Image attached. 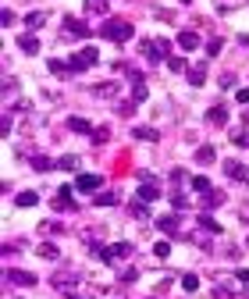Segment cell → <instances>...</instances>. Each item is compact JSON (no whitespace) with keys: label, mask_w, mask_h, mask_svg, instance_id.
I'll return each mask as SVG.
<instances>
[{"label":"cell","mask_w":249,"mask_h":299,"mask_svg":"<svg viewBox=\"0 0 249 299\" xmlns=\"http://www.w3.org/2000/svg\"><path fill=\"white\" fill-rule=\"evenodd\" d=\"M100 36H103V39H114V43H128V39L135 36V29H132V22H121V18H107V22L100 25Z\"/></svg>","instance_id":"1"},{"label":"cell","mask_w":249,"mask_h":299,"mask_svg":"<svg viewBox=\"0 0 249 299\" xmlns=\"http://www.w3.org/2000/svg\"><path fill=\"white\" fill-rule=\"evenodd\" d=\"M96 61H100V50H96V47H82L79 54H72L68 68H72V72H85V68H93Z\"/></svg>","instance_id":"2"},{"label":"cell","mask_w":249,"mask_h":299,"mask_svg":"<svg viewBox=\"0 0 249 299\" xmlns=\"http://www.w3.org/2000/svg\"><path fill=\"white\" fill-rule=\"evenodd\" d=\"M100 185H103L100 175H79V178H75V189H79V193H93V189H100Z\"/></svg>","instance_id":"3"},{"label":"cell","mask_w":249,"mask_h":299,"mask_svg":"<svg viewBox=\"0 0 249 299\" xmlns=\"http://www.w3.org/2000/svg\"><path fill=\"white\" fill-rule=\"evenodd\" d=\"M207 121H210V125H228V107H224V103H214V107L207 111Z\"/></svg>","instance_id":"4"},{"label":"cell","mask_w":249,"mask_h":299,"mask_svg":"<svg viewBox=\"0 0 249 299\" xmlns=\"http://www.w3.org/2000/svg\"><path fill=\"white\" fill-rule=\"evenodd\" d=\"M178 47H182V50H196V47H199V32H192V29L178 32Z\"/></svg>","instance_id":"5"},{"label":"cell","mask_w":249,"mask_h":299,"mask_svg":"<svg viewBox=\"0 0 249 299\" xmlns=\"http://www.w3.org/2000/svg\"><path fill=\"white\" fill-rule=\"evenodd\" d=\"M93 96H100V100H114V96H118V82H100V86H93Z\"/></svg>","instance_id":"6"},{"label":"cell","mask_w":249,"mask_h":299,"mask_svg":"<svg viewBox=\"0 0 249 299\" xmlns=\"http://www.w3.org/2000/svg\"><path fill=\"white\" fill-rule=\"evenodd\" d=\"M224 175L235 178V182H246V164H239V160H224Z\"/></svg>","instance_id":"7"},{"label":"cell","mask_w":249,"mask_h":299,"mask_svg":"<svg viewBox=\"0 0 249 299\" xmlns=\"http://www.w3.org/2000/svg\"><path fill=\"white\" fill-rule=\"evenodd\" d=\"M139 200H143V203H153V200H161V189H157V182H143V185H139Z\"/></svg>","instance_id":"8"},{"label":"cell","mask_w":249,"mask_h":299,"mask_svg":"<svg viewBox=\"0 0 249 299\" xmlns=\"http://www.w3.org/2000/svg\"><path fill=\"white\" fill-rule=\"evenodd\" d=\"M54 285H57L61 292H68V296H75V285H79V278H75V274H57V278H54Z\"/></svg>","instance_id":"9"},{"label":"cell","mask_w":249,"mask_h":299,"mask_svg":"<svg viewBox=\"0 0 249 299\" xmlns=\"http://www.w3.org/2000/svg\"><path fill=\"white\" fill-rule=\"evenodd\" d=\"M64 32L68 36H89V25L79 22V18H64Z\"/></svg>","instance_id":"10"},{"label":"cell","mask_w":249,"mask_h":299,"mask_svg":"<svg viewBox=\"0 0 249 299\" xmlns=\"http://www.w3.org/2000/svg\"><path fill=\"white\" fill-rule=\"evenodd\" d=\"M132 136H135V139H143V143H157V139H161V132H157V129H150V125L132 129Z\"/></svg>","instance_id":"11"},{"label":"cell","mask_w":249,"mask_h":299,"mask_svg":"<svg viewBox=\"0 0 249 299\" xmlns=\"http://www.w3.org/2000/svg\"><path fill=\"white\" fill-rule=\"evenodd\" d=\"M54 207H61V210H72V207H75V203H72V185H61V189H57Z\"/></svg>","instance_id":"12"},{"label":"cell","mask_w":249,"mask_h":299,"mask_svg":"<svg viewBox=\"0 0 249 299\" xmlns=\"http://www.w3.org/2000/svg\"><path fill=\"white\" fill-rule=\"evenodd\" d=\"M7 282H14V285H36V274H29V271H7Z\"/></svg>","instance_id":"13"},{"label":"cell","mask_w":249,"mask_h":299,"mask_svg":"<svg viewBox=\"0 0 249 299\" xmlns=\"http://www.w3.org/2000/svg\"><path fill=\"white\" fill-rule=\"evenodd\" d=\"M18 50L32 57V54H39V39H36V36H21V39H18Z\"/></svg>","instance_id":"14"},{"label":"cell","mask_w":249,"mask_h":299,"mask_svg":"<svg viewBox=\"0 0 249 299\" xmlns=\"http://www.w3.org/2000/svg\"><path fill=\"white\" fill-rule=\"evenodd\" d=\"M68 129L79 132V136H93V125H89L85 118H68Z\"/></svg>","instance_id":"15"},{"label":"cell","mask_w":249,"mask_h":299,"mask_svg":"<svg viewBox=\"0 0 249 299\" xmlns=\"http://www.w3.org/2000/svg\"><path fill=\"white\" fill-rule=\"evenodd\" d=\"M221 203H224V193H217V189L203 193V207H207V210H214V207H221Z\"/></svg>","instance_id":"16"},{"label":"cell","mask_w":249,"mask_h":299,"mask_svg":"<svg viewBox=\"0 0 249 299\" xmlns=\"http://www.w3.org/2000/svg\"><path fill=\"white\" fill-rule=\"evenodd\" d=\"M189 82H192V86H203V82H207V65H196V68H189Z\"/></svg>","instance_id":"17"},{"label":"cell","mask_w":249,"mask_h":299,"mask_svg":"<svg viewBox=\"0 0 249 299\" xmlns=\"http://www.w3.org/2000/svg\"><path fill=\"white\" fill-rule=\"evenodd\" d=\"M14 203H18V207H36V203H39V196H36L32 189H25V193H18V196H14Z\"/></svg>","instance_id":"18"},{"label":"cell","mask_w":249,"mask_h":299,"mask_svg":"<svg viewBox=\"0 0 249 299\" xmlns=\"http://www.w3.org/2000/svg\"><path fill=\"white\" fill-rule=\"evenodd\" d=\"M157 228H161V231H167V235H174V231H178V218H174V214L157 218Z\"/></svg>","instance_id":"19"},{"label":"cell","mask_w":249,"mask_h":299,"mask_svg":"<svg viewBox=\"0 0 249 299\" xmlns=\"http://www.w3.org/2000/svg\"><path fill=\"white\" fill-rule=\"evenodd\" d=\"M43 22H47V14H43V11H32V14H25V29H43Z\"/></svg>","instance_id":"20"},{"label":"cell","mask_w":249,"mask_h":299,"mask_svg":"<svg viewBox=\"0 0 249 299\" xmlns=\"http://www.w3.org/2000/svg\"><path fill=\"white\" fill-rule=\"evenodd\" d=\"M214 157H217L214 146H199L196 150V164H214Z\"/></svg>","instance_id":"21"},{"label":"cell","mask_w":249,"mask_h":299,"mask_svg":"<svg viewBox=\"0 0 249 299\" xmlns=\"http://www.w3.org/2000/svg\"><path fill=\"white\" fill-rule=\"evenodd\" d=\"M146 96H150V89H146V82H132V100H135V103H143Z\"/></svg>","instance_id":"22"},{"label":"cell","mask_w":249,"mask_h":299,"mask_svg":"<svg viewBox=\"0 0 249 299\" xmlns=\"http://www.w3.org/2000/svg\"><path fill=\"white\" fill-rule=\"evenodd\" d=\"M57 167H61V171H79V157H75V153H68V157H61V160H57Z\"/></svg>","instance_id":"23"},{"label":"cell","mask_w":249,"mask_h":299,"mask_svg":"<svg viewBox=\"0 0 249 299\" xmlns=\"http://www.w3.org/2000/svg\"><path fill=\"white\" fill-rule=\"evenodd\" d=\"M93 203H96V207H114V203H118V193H96Z\"/></svg>","instance_id":"24"},{"label":"cell","mask_w":249,"mask_h":299,"mask_svg":"<svg viewBox=\"0 0 249 299\" xmlns=\"http://www.w3.org/2000/svg\"><path fill=\"white\" fill-rule=\"evenodd\" d=\"M199 228H203V231H210V235H217V231H221V224L214 221L210 214H203V218H199Z\"/></svg>","instance_id":"25"},{"label":"cell","mask_w":249,"mask_h":299,"mask_svg":"<svg viewBox=\"0 0 249 299\" xmlns=\"http://www.w3.org/2000/svg\"><path fill=\"white\" fill-rule=\"evenodd\" d=\"M32 167H36V171H50V167H54V160H50V157H43V153H36V157H32Z\"/></svg>","instance_id":"26"},{"label":"cell","mask_w":249,"mask_h":299,"mask_svg":"<svg viewBox=\"0 0 249 299\" xmlns=\"http://www.w3.org/2000/svg\"><path fill=\"white\" fill-rule=\"evenodd\" d=\"M39 257H47V260H57V257H61V249H57L54 242H43V246H39Z\"/></svg>","instance_id":"27"},{"label":"cell","mask_w":249,"mask_h":299,"mask_svg":"<svg viewBox=\"0 0 249 299\" xmlns=\"http://www.w3.org/2000/svg\"><path fill=\"white\" fill-rule=\"evenodd\" d=\"M132 218H139V221H146V218H150V210H146V203H143V200H135V203H132Z\"/></svg>","instance_id":"28"},{"label":"cell","mask_w":249,"mask_h":299,"mask_svg":"<svg viewBox=\"0 0 249 299\" xmlns=\"http://www.w3.org/2000/svg\"><path fill=\"white\" fill-rule=\"evenodd\" d=\"M107 139H110V129H107V125L93 129V143H107Z\"/></svg>","instance_id":"29"},{"label":"cell","mask_w":249,"mask_h":299,"mask_svg":"<svg viewBox=\"0 0 249 299\" xmlns=\"http://www.w3.org/2000/svg\"><path fill=\"white\" fill-rule=\"evenodd\" d=\"M192 193H210V182H207L203 175H196V178H192Z\"/></svg>","instance_id":"30"},{"label":"cell","mask_w":249,"mask_h":299,"mask_svg":"<svg viewBox=\"0 0 249 299\" xmlns=\"http://www.w3.org/2000/svg\"><path fill=\"white\" fill-rule=\"evenodd\" d=\"M182 289H185V292H196V289H199V278H196V274H185V278H182Z\"/></svg>","instance_id":"31"},{"label":"cell","mask_w":249,"mask_h":299,"mask_svg":"<svg viewBox=\"0 0 249 299\" xmlns=\"http://www.w3.org/2000/svg\"><path fill=\"white\" fill-rule=\"evenodd\" d=\"M214 299H235L232 285H217V289H214Z\"/></svg>","instance_id":"32"},{"label":"cell","mask_w":249,"mask_h":299,"mask_svg":"<svg viewBox=\"0 0 249 299\" xmlns=\"http://www.w3.org/2000/svg\"><path fill=\"white\" fill-rule=\"evenodd\" d=\"M221 50H224V39H210V43H207V54H210V57H217Z\"/></svg>","instance_id":"33"},{"label":"cell","mask_w":249,"mask_h":299,"mask_svg":"<svg viewBox=\"0 0 249 299\" xmlns=\"http://www.w3.org/2000/svg\"><path fill=\"white\" fill-rule=\"evenodd\" d=\"M232 143H235V146H242V150H249V132H235V136H232Z\"/></svg>","instance_id":"34"},{"label":"cell","mask_w":249,"mask_h":299,"mask_svg":"<svg viewBox=\"0 0 249 299\" xmlns=\"http://www.w3.org/2000/svg\"><path fill=\"white\" fill-rule=\"evenodd\" d=\"M64 72H72L64 61H50V75H64Z\"/></svg>","instance_id":"35"},{"label":"cell","mask_w":249,"mask_h":299,"mask_svg":"<svg viewBox=\"0 0 249 299\" xmlns=\"http://www.w3.org/2000/svg\"><path fill=\"white\" fill-rule=\"evenodd\" d=\"M167 68H171V72H185V61H182V57H167Z\"/></svg>","instance_id":"36"},{"label":"cell","mask_w":249,"mask_h":299,"mask_svg":"<svg viewBox=\"0 0 249 299\" xmlns=\"http://www.w3.org/2000/svg\"><path fill=\"white\" fill-rule=\"evenodd\" d=\"M153 253H157V257H161V260H164L167 253H171V246H167V242H157V246H153Z\"/></svg>","instance_id":"37"},{"label":"cell","mask_w":249,"mask_h":299,"mask_svg":"<svg viewBox=\"0 0 249 299\" xmlns=\"http://www.w3.org/2000/svg\"><path fill=\"white\" fill-rule=\"evenodd\" d=\"M235 86V75H221V89H232Z\"/></svg>","instance_id":"38"},{"label":"cell","mask_w":249,"mask_h":299,"mask_svg":"<svg viewBox=\"0 0 249 299\" xmlns=\"http://www.w3.org/2000/svg\"><path fill=\"white\" fill-rule=\"evenodd\" d=\"M235 278H239V282H246V285H249V267H239V271H235Z\"/></svg>","instance_id":"39"},{"label":"cell","mask_w":249,"mask_h":299,"mask_svg":"<svg viewBox=\"0 0 249 299\" xmlns=\"http://www.w3.org/2000/svg\"><path fill=\"white\" fill-rule=\"evenodd\" d=\"M235 100H239V103H249V89H239V93H235Z\"/></svg>","instance_id":"40"},{"label":"cell","mask_w":249,"mask_h":299,"mask_svg":"<svg viewBox=\"0 0 249 299\" xmlns=\"http://www.w3.org/2000/svg\"><path fill=\"white\" fill-rule=\"evenodd\" d=\"M242 218H246V221H249V207H242Z\"/></svg>","instance_id":"41"},{"label":"cell","mask_w":249,"mask_h":299,"mask_svg":"<svg viewBox=\"0 0 249 299\" xmlns=\"http://www.w3.org/2000/svg\"><path fill=\"white\" fill-rule=\"evenodd\" d=\"M246 121H249V111H246Z\"/></svg>","instance_id":"42"}]
</instances>
